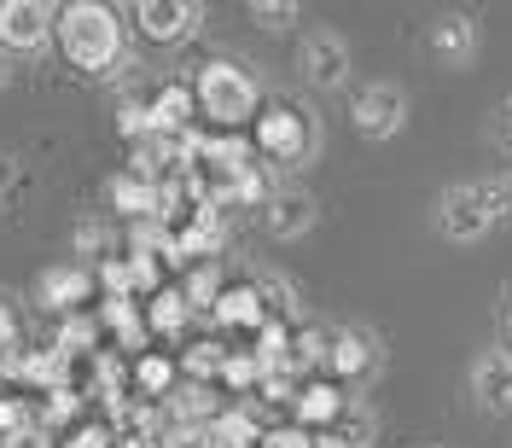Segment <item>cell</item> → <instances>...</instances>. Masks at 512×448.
Segmentation results:
<instances>
[{
  "instance_id": "cell-1",
  "label": "cell",
  "mask_w": 512,
  "mask_h": 448,
  "mask_svg": "<svg viewBox=\"0 0 512 448\" xmlns=\"http://www.w3.org/2000/svg\"><path fill=\"white\" fill-rule=\"evenodd\" d=\"M53 35H59L64 59L76 64V70H111V64L123 59V24L99 0H70V6H59Z\"/></svg>"
},
{
  "instance_id": "cell-2",
  "label": "cell",
  "mask_w": 512,
  "mask_h": 448,
  "mask_svg": "<svg viewBox=\"0 0 512 448\" xmlns=\"http://www.w3.org/2000/svg\"><path fill=\"white\" fill-rule=\"evenodd\" d=\"M192 99H198V111L222 128V134H233L239 123H251L256 105H262L256 76L245 70V64H233V59H210L204 64L198 82H192Z\"/></svg>"
},
{
  "instance_id": "cell-3",
  "label": "cell",
  "mask_w": 512,
  "mask_h": 448,
  "mask_svg": "<svg viewBox=\"0 0 512 448\" xmlns=\"http://www.w3.org/2000/svg\"><path fill=\"white\" fill-rule=\"evenodd\" d=\"M256 152L268 163H303L315 152V117L291 99H274L262 117H256Z\"/></svg>"
},
{
  "instance_id": "cell-4",
  "label": "cell",
  "mask_w": 512,
  "mask_h": 448,
  "mask_svg": "<svg viewBox=\"0 0 512 448\" xmlns=\"http://www.w3.org/2000/svg\"><path fill=\"white\" fill-rule=\"evenodd\" d=\"M489 227H495V204H489L483 181H472V187H448L443 198H437V233H443V239L472 245V239H483Z\"/></svg>"
},
{
  "instance_id": "cell-5",
  "label": "cell",
  "mask_w": 512,
  "mask_h": 448,
  "mask_svg": "<svg viewBox=\"0 0 512 448\" xmlns=\"http://www.w3.org/2000/svg\"><path fill=\"white\" fill-rule=\"evenodd\" d=\"M350 117L367 140H390L396 128L408 123V94H402L396 82H367V88L350 99Z\"/></svg>"
},
{
  "instance_id": "cell-6",
  "label": "cell",
  "mask_w": 512,
  "mask_h": 448,
  "mask_svg": "<svg viewBox=\"0 0 512 448\" xmlns=\"http://www.w3.org/2000/svg\"><path fill=\"white\" fill-rule=\"evenodd\" d=\"M53 6L41 0H0V47L6 53H41L53 41Z\"/></svg>"
},
{
  "instance_id": "cell-7",
  "label": "cell",
  "mask_w": 512,
  "mask_h": 448,
  "mask_svg": "<svg viewBox=\"0 0 512 448\" xmlns=\"http://www.w3.org/2000/svg\"><path fill=\"white\" fill-rule=\"evenodd\" d=\"M198 6L192 0H140L134 6V24H140V35L146 41H158V47H175V41H187L192 30H198Z\"/></svg>"
},
{
  "instance_id": "cell-8",
  "label": "cell",
  "mask_w": 512,
  "mask_h": 448,
  "mask_svg": "<svg viewBox=\"0 0 512 448\" xmlns=\"http://www.w3.org/2000/svg\"><path fill=\"white\" fill-rule=\"evenodd\" d=\"M88 297H94V274H88L82 262H59V268H47V274L35 280V303L53 309V315H76Z\"/></svg>"
},
{
  "instance_id": "cell-9",
  "label": "cell",
  "mask_w": 512,
  "mask_h": 448,
  "mask_svg": "<svg viewBox=\"0 0 512 448\" xmlns=\"http://www.w3.org/2000/svg\"><path fill=\"white\" fill-rule=\"evenodd\" d=\"M297 64H303L309 88H344V82H350V47H344V35H332V30L309 35Z\"/></svg>"
},
{
  "instance_id": "cell-10",
  "label": "cell",
  "mask_w": 512,
  "mask_h": 448,
  "mask_svg": "<svg viewBox=\"0 0 512 448\" xmlns=\"http://www.w3.org/2000/svg\"><path fill=\"white\" fill-rule=\"evenodd\" d=\"M315 192L309 187H274L268 192V204H262V222L274 239H303L309 227H315Z\"/></svg>"
},
{
  "instance_id": "cell-11",
  "label": "cell",
  "mask_w": 512,
  "mask_h": 448,
  "mask_svg": "<svg viewBox=\"0 0 512 448\" xmlns=\"http://www.w3.org/2000/svg\"><path fill=\"white\" fill-rule=\"evenodd\" d=\"M472 396L483 414H512V355L507 350H483L472 361Z\"/></svg>"
},
{
  "instance_id": "cell-12",
  "label": "cell",
  "mask_w": 512,
  "mask_h": 448,
  "mask_svg": "<svg viewBox=\"0 0 512 448\" xmlns=\"http://www.w3.org/2000/svg\"><path fill=\"white\" fill-rule=\"evenodd\" d=\"M291 408H297V419H303V431H332L338 414H344L350 402H344V390H338L332 379H315V384H303V390H297V402H291Z\"/></svg>"
},
{
  "instance_id": "cell-13",
  "label": "cell",
  "mask_w": 512,
  "mask_h": 448,
  "mask_svg": "<svg viewBox=\"0 0 512 448\" xmlns=\"http://www.w3.org/2000/svg\"><path fill=\"white\" fill-rule=\"evenodd\" d=\"M192 88H181V82H169V88H158V94L146 99V111H152V134H163V140H181L192 128Z\"/></svg>"
},
{
  "instance_id": "cell-14",
  "label": "cell",
  "mask_w": 512,
  "mask_h": 448,
  "mask_svg": "<svg viewBox=\"0 0 512 448\" xmlns=\"http://www.w3.org/2000/svg\"><path fill=\"white\" fill-rule=\"evenodd\" d=\"M431 53H437L443 64H466L472 53H478V24L460 18V12L437 18V24H431Z\"/></svg>"
},
{
  "instance_id": "cell-15",
  "label": "cell",
  "mask_w": 512,
  "mask_h": 448,
  "mask_svg": "<svg viewBox=\"0 0 512 448\" xmlns=\"http://www.w3.org/2000/svg\"><path fill=\"white\" fill-rule=\"evenodd\" d=\"M210 315L222 320V326H239V332H262V326H268V309H262L256 286H222V297H216Z\"/></svg>"
},
{
  "instance_id": "cell-16",
  "label": "cell",
  "mask_w": 512,
  "mask_h": 448,
  "mask_svg": "<svg viewBox=\"0 0 512 448\" xmlns=\"http://www.w3.org/2000/svg\"><path fill=\"white\" fill-rule=\"evenodd\" d=\"M64 367H70V361H64L59 350H18L12 361H6V373H12L18 384H41V396L64 384Z\"/></svg>"
},
{
  "instance_id": "cell-17",
  "label": "cell",
  "mask_w": 512,
  "mask_h": 448,
  "mask_svg": "<svg viewBox=\"0 0 512 448\" xmlns=\"http://www.w3.org/2000/svg\"><path fill=\"white\" fill-rule=\"evenodd\" d=\"M105 198H111V210H123L128 222H158V187L140 181V175H117L105 187Z\"/></svg>"
},
{
  "instance_id": "cell-18",
  "label": "cell",
  "mask_w": 512,
  "mask_h": 448,
  "mask_svg": "<svg viewBox=\"0 0 512 448\" xmlns=\"http://www.w3.org/2000/svg\"><path fill=\"white\" fill-rule=\"evenodd\" d=\"M163 402H169L175 425H210V419L222 414V408H216V390H210V384H192V379H187V384H175Z\"/></svg>"
},
{
  "instance_id": "cell-19",
  "label": "cell",
  "mask_w": 512,
  "mask_h": 448,
  "mask_svg": "<svg viewBox=\"0 0 512 448\" xmlns=\"http://www.w3.org/2000/svg\"><path fill=\"white\" fill-rule=\"evenodd\" d=\"M326 367H332L338 379H361V373L373 367V344H367L361 332H332V344H326Z\"/></svg>"
},
{
  "instance_id": "cell-20",
  "label": "cell",
  "mask_w": 512,
  "mask_h": 448,
  "mask_svg": "<svg viewBox=\"0 0 512 448\" xmlns=\"http://www.w3.org/2000/svg\"><path fill=\"white\" fill-rule=\"evenodd\" d=\"M140 315H146V332H158V338H175V332L187 326L192 309H187V297H181V291H158V297H152Z\"/></svg>"
},
{
  "instance_id": "cell-21",
  "label": "cell",
  "mask_w": 512,
  "mask_h": 448,
  "mask_svg": "<svg viewBox=\"0 0 512 448\" xmlns=\"http://www.w3.org/2000/svg\"><path fill=\"white\" fill-rule=\"evenodd\" d=\"M210 431H216V443L222 448H256L262 443V425H256L245 408H222V414L210 419Z\"/></svg>"
},
{
  "instance_id": "cell-22",
  "label": "cell",
  "mask_w": 512,
  "mask_h": 448,
  "mask_svg": "<svg viewBox=\"0 0 512 448\" xmlns=\"http://www.w3.org/2000/svg\"><path fill=\"white\" fill-rule=\"evenodd\" d=\"M251 286H256V297H262L268 320H280V326H286V320H297V291H291L280 274H256Z\"/></svg>"
},
{
  "instance_id": "cell-23",
  "label": "cell",
  "mask_w": 512,
  "mask_h": 448,
  "mask_svg": "<svg viewBox=\"0 0 512 448\" xmlns=\"http://www.w3.org/2000/svg\"><path fill=\"white\" fill-rule=\"evenodd\" d=\"M134 384H140V396H169L175 390V361L169 355H140Z\"/></svg>"
},
{
  "instance_id": "cell-24",
  "label": "cell",
  "mask_w": 512,
  "mask_h": 448,
  "mask_svg": "<svg viewBox=\"0 0 512 448\" xmlns=\"http://www.w3.org/2000/svg\"><path fill=\"white\" fill-rule=\"evenodd\" d=\"M222 361H227V350H222V344H210V338H204V344H192V350L181 355V367H187V379H192V384L222 379Z\"/></svg>"
},
{
  "instance_id": "cell-25",
  "label": "cell",
  "mask_w": 512,
  "mask_h": 448,
  "mask_svg": "<svg viewBox=\"0 0 512 448\" xmlns=\"http://www.w3.org/2000/svg\"><path fill=\"white\" fill-rule=\"evenodd\" d=\"M222 384L227 390H256V384H262V361H256V355H227Z\"/></svg>"
},
{
  "instance_id": "cell-26",
  "label": "cell",
  "mask_w": 512,
  "mask_h": 448,
  "mask_svg": "<svg viewBox=\"0 0 512 448\" xmlns=\"http://www.w3.org/2000/svg\"><path fill=\"white\" fill-rule=\"evenodd\" d=\"M367 431H373V419H367V408H355V402L338 414V425H332V437H338L344 448H361L367 443Z\"/></svg>"
},
{
  "instance_id": "cell-27",
  "label": "cell",
  "mask_w": 512,
  "mask_h": 448,
  "mask_svg": "<svg viewBox=\"0 0 512 448\" xmlns=\"http://www.w3.org/2000/svg\"><path fill=\"white\" fill-rule=\"evenodd\" d=\"M181 297H187V309H216V297H222V280H216V268H198V274L187 280V291H181Z\"/></svg>"
},
{
  "instance_id": "cell-28",
  "label": "cell",
  "mask_w": 512,
  "mask_h": 448,
  "mask_svg": "<svg viewBox=\"0 0 512 448\" xmlns=\"http://www.w3.org/2000/svg\"><path fill=\"white\" fill-rule=\"evenodd\" d=\"M251 18L262 30H291L297 24V6L291 0H251Z\"/></svg>"
},
{
  "instance_id": "cell-29",
  "label": "cell",
  "mask_w": 512,
  "mask_h": 448,
  "mask_svg": "<svg viewBox=\"0 0 512 448\" xmlns=\"http://www.w3.org/2000/svg\"><path fill=\"white\" fill-rule=\"evenodd\" d=\"M117 128H123V140H146V134H152V111H146L140 99H123V105H117Z\"/></svg>"
},
{
  "instance_id": "cell-30",
  "label": "cell",
  "mask_w": 512,
  "mask_h": 448,
  "mask_svg": "<svg viewBox=\"0 0 512 448\" xmlns=\"http://www.w3.org/2000/svg\"><path fill=\"white\" fill-rule=\"evenodd\" d=\"M163 448H222L210 425H169L163 431Z\"/></svg>"
},
{
  "instance_id": "cell-31",
  "label": "cell",
  "mask_w": 512,
  "mask_h": 448,
  "mask_svg": "<svg viewBox=\"0 0 512 448\" xmlns=\"http://www.w3.org/2000/svg\"><path fill=\"white\" fill-rule=\"evenodd\" d=\"M76 251H82V256H99V262H105V256H111V227L82 222V227H76Z\"/></svg>"
},
{
  "instance_id": "cell-32",
  "label": "cell",
  "mask_w": 512,
  "mask_h": 448,
  "mask_svg": "<svg viewBox=\"0 0 512 448\" xmlns=\"http://www.w3.org/2000/svg\"><path fill=\"white\" fill-rule=\"evenodd\" d=\"M59 448H117V431H105V425H76V431H64Z\"/></svg>"
},
{
  "instance_id": "cell-33",
  "label": "cell",
  "mask_w": 512,
  "mask_h": 448,
  "mask_svg": "<svg viewBox=\"0 0 512 448\" xmlns=\"http://www.w3.org/2000/svg\"><path fill=\"white\" fill-rule=\"evenodd\" d=\"M489 204H495V222H512V169H501L495 181H483Z\"/></svg>"
},
{
  "instance_id": "cell-34",
  "label": "cell",
  "mask_w": 512,
  "mask_h": 448,
  "mask_svg": "<svg viewBox=\"0 0 512 448\" xmlns=\"http://www.w3.org/2000/svg\"><path fill=\"white\" fill-rule=\"evenodd\" d=\"M489 140H495V152H501V158H512V99L495 105V117H489Z\"/></svg>"
},
{
  "instance_id": "cell-35",
  "label": "cell",
  "mask_w": 512,
  "mask_h": 448,
  "mask_svg": "<svg viewBox=\"0 0 512 448\" xmlns=\"http://www.w3.org/2000/svg\"><path fill=\"white\" fill-rule=\"evenodd\" d=\"M18 338H24V326H18V315H12V303L0 297V361L18 355Z\"/></svg>"
},
{
  "instance_id": "cell-36",
  "label": "cell",
  "mask_w": 512,
  "mask_h": 448,
  "mask_svg": "<svg viewBox=\"0 0 512 448\" xmlns=\"http://www.w3.org/2000/svg\"><path fill=\"white\" fill-rule=\"evenodd\" d=\"M256 448H309V431L303 425H274V431H262Z\"/></svg>"
},
{
  "instance_id": "cell-37",
  "label": "cell",
  "mask_w": 512,
  "mask_h": 448,
  "mask_svg": "<svg viewBox=\"0 0 512 448\" xmlns=\"http://www.w3.org/2000/svg\"><path fill=\"white\" fill-rule=\"evenodd\" d=\"M12 187H18V158H12V152H0V198H6Z\"/></svg>"
},
{
  "instance_id": "cell-38",
  "label": "cell",
  "mask_w": 512,
  "mask_h": 448,
  "mask_svg": "<svg viewBox=\"0 0 512 448\" xmlns=\"http://www.w3.org/2000/svg\"><path fill=\"white\" fill-rule=\"evenodd\" d=\"M117 448H163V437H117Z\"/></svg>"
},
{
  "instance_id": "cell-39",
  "label": "cell",
  "mask_w": 512,
  "mask_h": 448,
  "mask_svg": "<svg viewBox=\"0 0 512 448\" xmlns=\"http://www.w3.org/2000/svg\"><path fill=\"white\" fill-rule=\"evenodd\" d=\"M309 448H344V443H338L332 431H309Z\"/></svg>"
},
{
  "instance_id": "cell-40",
  "label": "cell",
  "mask_w": 512,
  "mask_h": 448,
  "mask_svg": "<svg viewBox=\"0 0 512 448\" xmlns=\"http://www.w3.org/2000/svg\"><path fill=\"white\" fill-rule=\"evenodd\" d=\"M12 82V59H6V47H0V88Z\"/></svg>"
},
{
  "instance_id": "cell-41",
  "label": "cell",
  "mask_w": 512,
  "mask_h": 448,
  "mask_svg": "<svg viewBox=\"0 0 512 448\" xmlns=\"http://www.w3.org/2000/svg\"><path fill=\"white\" fill-rule=\"evenodd\" d=\"M507 338H512V286H507Z\"/></svg>"
}]
</instances>
